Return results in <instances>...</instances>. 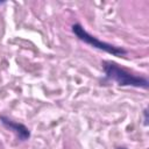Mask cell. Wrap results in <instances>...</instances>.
Masks as SVG:
<instances>
[{
	"instance_id": "obj_1",
	"label": "cell",
	"mask_w": 149,
	"mask_h": 149,
	"mask_svg": "<svg viewBox=\"0 0 149 149\" xmlns=\"http://www.w3.org/2000/svg\"><path fill=\"white\" fill-rule=\"evenodd\" d=\"M105 72L108 78L118 81L120 85H133V86H142V87L148 86L147 79L135 77L126 72L123 69H120L114 63H105Z\"/></svg>"
},
{
	"instance_id": "obj_2",
	"label": "cell",
	"mask_w": 149,
	"mask_h": 149,
	"mask_svg": "<svg viewBox=\"0 0 149 149\" xmlns=\"http://www.w3.org/2000/svg\"><path fill=\"white\" fill-rule=\"evenodd\" d=\"M72 29H73V33H74L81 41H84V42H86V43H88V44H91V45H93V47H95V48H98V49L105 50V51H107V52H109V54H112V55H115V56H120V55L126 54V51H125L123 49H121V48L113 47V45H111V44H107V43H104V42L98 41L95 37L88 35V34L84 30V28H81L79 24H74V26L72 27Z\"/></svg>"
},
{
	"instance_id": "obj_3",
	"label": "cell",
	"mask_w": 149,
	"mask_h": 149,
	"mask_svg": "<svg viewBox=\"0 0 149 149\" xmlns=\"http://www.w3.org/2000/svg\"><path fill=\"white\" fill-rule=\"evenodd\" d=\"M2 120H3V123H6L8 127L15 129V132L19 134V136H20L22 140H24V139H27V137L29 136V132H28V129H27L26 127H23V126H21V125L13 123V122H8V120H6V119H3V118H2Z\"/></svg>"
},
{
	"instance_id": "obj_4",
	"label": "cell",
	"mask_w": 149,
	"mask_h": 149,
	"mask_svg": "<svg viewBox=\"0 0 149 149\" xmlns=\"http://www.w3.org/2000/svg\"><path fill=\"white\" fill-rule=\"evenodd\" d=\"M119 149H125V148H119Z\"/></svg>"
}]
</instances>
